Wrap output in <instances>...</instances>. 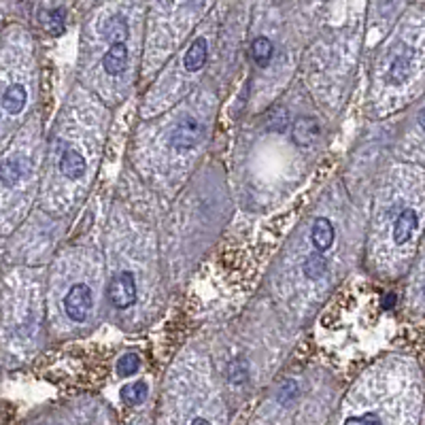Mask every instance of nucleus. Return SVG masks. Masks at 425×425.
Segmentation results:
<instances>
[{
    "label": "nucleus",
    "instance_id": "obj_1",
    "mask_svg": "<svg viewBox=\"0 0 425 425\" xmlns=\"http://www.w3.org/2000/svg\"><path fill=\"white\" fill-rule=\"evenodd\" d=\"M94 306V298H91V291L87 285L83 283H77L70 287V291L66 293L64 298V310L68 315V319H72L75 324H83L89 310Z\"/></svg>",
    "mask_w": 425,
    "mask_h": 425
},
{
    "label": "nucleus",
    "instance_id": "obj_2",
    "mask_svg": "<svg viewBox=\"0 0 425 425\" xmlns=\"http://www.w3.org/2000/svg\"><path fill=\"white\" fill-rule=\"evenodd\" d=\"M202 137H204L202 124L196 118H185L170 132V147L177 151H187L194 149L202 141Z\"/></svg>",
    "mask_w": 425,
    "mask_h": 425
},
{
    "label": "nucleus",
    "instance_id": "obj_3",
    "mask_svg": "<svg viewBox=\"0 0 425 425\" xmlns=\"http://www.w3.org/2000/svg\"><path fill=\"white\" fill-rule=\"evenodd\" d=\"M109 300L115 308H130L137 302V279L132 272H120L109 285Z\"/></svg>",
    "mask_w": 425,
    "mask_h": 425
},
{
    "label": "nucleus",
    "instance_id": "obj_4",
    "mask_svg": "<svg viewBox=\"0 0 425 425\" xmlns=\"http://www.w3.org/2000/svg\"><path fill=\"white\" fill-rule=\"evenodd\" d=\"M32 164L26 156H11L5 158L3 162V185L5 187H13L18 185L24 177H28Z\"/></svg>",
    "mask_w": 425,
    "mask_h": 425
},
{
    "label": "nucleus",
    "instance_id": "obj_5",
    "mask_svg": "<svg viewBox=\"0 0 425 425\" xmlns=\"http://www.w3.org/2000/svg\"><path fill=\"white\" fill-rule=\"evenodd\" d=\"M412 62H414V51L412 49H404L402 53H398L389 66L387 72V81L391 85H404L410 79L412 72Z\"/></svg>",
    "mask_w": 425,
    "mask_h": 425
},
{
    "label": "nucleus",
    "instance_id": "obj_6",
    "mask_svg": "<svg viewBox=\"0 0 425 425\" xmlns=\"http://www.w3.org/2000/svg\"><path fill=\"white\" fill-rule=\"evenodd\" d=\"M319 134H322V128H319V122L315 118H302L293 124L291 130V139L298 147H310L317 143Z\"/></svg>",
    "mask_w": 425,
    "mask_h": 425
},
{
    "label": "nucleus",
    "instance_id": "obj_7",
    "mask_svg": "<svg viewBox=\"0 0 425 425\" xmlns=\"http://www.w3.org/2000/svg\"><path fill=\"white\" fill-rule=\"evenodd\" d=\"M417 226H419L417 212L412 208H404L400 215H398L395 224H393V243L395 245H406L412 239Z\"/></svg>",
    "mask_w": 425,
    "mask_h": 425
},
{
    "label": "nucleus",
    "instance_id": "obj_8",
    "mask_svg": "<svg viewBox=\"0 0 425 425\" xmlns=\"http://www.w3.org/2000/svg\"><path fill=\"white\" fill-rule=\"evenodd\" d=\"M102 66H104L106 75L120 77L128 66V49H126V45L124 43H111L109 51H106L104 58H102Z\"/></svg>",
    "mask_w": 425,
    "mask_h": 425
},
{
    "label": "nucleus",
    "instance_id": "obj_9",
    "mask_svg": "<svg viewBox=\"0 0 425 425\" xmlns=\"http://www.w3.org/2000/svg\"><path fill=\"white\" fill-rule=\"evenodd\" d=\"M87 170V164H85V158L75 151V149H66L60 158V172L66 177V179H72V181H79Z\"/></svg>",
    "mask_w": 425,
    "mask_h": 425
},
{
    "label": "nucleus",
    "instance_id": "obj_10",
    "mask_svg": "<svg viewBox=\"0 0 425 425\" xmlns=\"http://www.w3.org/2000/svg\"><path fill=\"white\" fill-rule=\"evenodd\" d=\"M206 56H208V43H206L204 37H198V39L191 43V47L187 49L185 58H183L185 70H189V72L200 70V68L204 66V62H206Z\"/></svg>",
    "mask_w": 425,
    "mask_h": 425
},
{
    "label": "nucleus",
    "instance_id": "obj_11",
    "mask_svg": "<svg viewBox=\"0 0 425 425\" xmlns=\"http://www.w3.org/2000/svg\"><path fill=\"white\" fill-rule=\"evenodd\" d=\"M310 241L317 251H326L334 245V226L328 220H317L310 230Z\"/></svg>",
    "mask_w": 425,
    "mask_h": 425
},
{
    "label": "nucleus",
    "instance_id": "obj_12",
    "mask_svg": "<svg viewBox=\"0 0 425 425\" xmlns=\"http://www.w3.org/2000/svg\"><path fill=\"white\" fill-rule=\"evenodd\" d=\"M128 34H130V28L122 15H113L102 24V37L111 43H124Z\"/></svg>",
    "mask_w": 425,
    "mask_h": 425
},
{
    "label": "nucleus",
    "instance_id": "obj_13",
    "mask_svg": "<svg viewBox=\"0 0 425 425\" xmlns=\"http://www.w3.org/2000/svg\"><path fill=\"white\" fill-rule=\"evenodd\" d=\"M26 102H28V94H26V89H24L22 85H11V87H7L5 94H3V106H5V111H7L9 115L22 113V109L26 106Z\"/></svg>",
    "mask_w": 425,
    "mask_h": 425
},
{
    "label": "nucleus",
    "instance_id": "obj_14",
    "mask_svg": "<svg viewBox=\"0 0 425 425\" xmlns=\"http://www.w3.org/2000/svg\"><path fill=\"white\" fill-rule=\"evenodd\" d=\"M272 51H274V47H272V43H270L266 37H258V39L251 43V60H253L258 66H262V68L270 64Z\"/></svg>",
    "mask_w": 425,
    "mask_h": 425
},
{
    "label": "nucleus",
    "instance_id": "obj_15",
    "mask_svg": "<svg viewBox=\"0 0 425 425\" xmlns=\"http://www.w3.org/2000/svg\"><path fill=\"white\" fill-rule=\"evenodd\" d=\"M302 270H304V274H306L310 281H317V279L326 277V272H328V260H326L322 253H312V255H308V258L304 260Z\"/></svg>",
    "mask_w": 425,
    "mask_h": 425
},
{
    "label": "nucleus",
    "instance_id": "obj_16",
    "mask_svg": "<svg viewBox=\"0 0 425 425\" xmlns=\"http://www.w3.org/2000/svg\"><path fill=\"white\" fill-rule=\"evenodd\" d=\"M147 393H149L147 385H145L143 381H137V383L126 385V387L122 389V400H124L126 404H130V406H139V404H143V402L147 400Z\"/></svg>",
    "mask_w": 425,
    "mask_h": 425
},
{
    "label": "nucleus",
    "instance_id": "obj_17",
    "mask_svg": "<svg viewBox=\"0 0 425 425\" xmlns=\"http://www.w3.org/2000/svg\"><path fill=\"white\" fill-rule=\"evenodd\" d=\"M289 124V111L285 106H274L268 115V128L274 130V132H283Z\"/></svg>",
    "mask_w": 425,
    "mask_h": 425
},
{
    "label": "nucleus",
    "instance_id": "obj_18",
    "mask_svg": "<svg viewBox=\"0 0 425 425\" xmlns=\"http://www.w3.org/2000/svg\"><path fill=\"white\" fill-rule=\"evenodd\" d=\"M141 366V360L137 353H126L120 362H118V374L120 376H132Z\"/></svg>",
    "mask_w": 425,
    "mask_h": 425
},
{
    "label": "nucleus",
    "instance_id": "obj_19",
    "mask_svg": "<svg viewBox=\"0 0 425 425\" xmlns=\"http://www.w3.org/2000/svg\"><path fill=\"white\" fill-rule=\"evenodd\" d=\"M228 379H230L232 383H236V385L245 383V381L249 379V364H247L245 360L232 362L230 368H228Z\"/></svg>",
    "mask_w": 425,
    "mask_h": 425
},
{
    "label": "nucleus",
    "instance_id": "obj_20",
    "mask_svg": "<svg viewBox=\"0 0 425 425\" xmlns=\"http://www.w3.org/2000/svg\"><path fill=\"white\" fill-rule=\"evenodd\" d=\"M64 28H66V22H64V11H62V9L51 11V13H49V30H51V34L60 37V34L64 32Z\"/></svg>",
    "mask_w": 425,
    "mask_h": 425
},
{
    "label": "nucleus",
    "instance_id": "obj_21",
    "mask_svg": "<svg viewBox=\"0 0 425 425\" xmlns=\"http://www.w3.org/2000/svg\"><path fill=\"white\" fill-rule=\"evenodd\" d=\"M293 398H298V385H296L293 381L283 383V387L279 389V402H281V404H287V402H291Z\"/></svg>",
    "mask_w": 425,
    "mask_h": 425
},
{
    "label": "nucleus",
    "instance_id": "obj_22",
    "mask_svg": "<svg viewBox=\"0 0 425 425\" xmlns=\"http://www.w3.org/2000/svg\"><path fill=\"white\" fill-rule=\"evenodd\" d=\"M347 423L349 425H353V423H383V419L379 414H374V412H368V414H362V417H349Z\"/></svg>",
    "mask_w": 425,
    "mask_h": 425
},
{
    "label": "nucleus",
    "instance_id": "obj_23",
    "mask_svg": "<svg viewBox=\"0 0 425 425\" xmlns=\"http://www.w3.org/2000/svg\"><path fill=\"white\" fill-rule=\"evenodd\" d=\"M395 302H398V296H395V293H387V296L383 298V308H393Z\"/></svg>",
    "mask_w": 425,
    "mask_h": 425
},
{
    "label": "nucleus",
    "instance_id": "obj_24",
    "mask_svg": "<svg viewBox=\"0 0 425 425\" xmlns=\"http://www.w3.org/2000/svg\"><path fill=\"white\" fill-rule=\"evenodd\" d=\"M419 126H421V128L425 130V109H423V111L419 113Z\"/></svg>",
    "mask_w": 425,
    "mask_h": 425
},
{
    "label": "nucleus",
    "instance_id": "obj_25",
    "mask_svg": "<svg viewBox=\"0 0 425 425\" xmlns=\"http://www.w3.org/2000/svg\"><path fill=\"white\" fill-rule=\"evenodd\" d=\"M191 423H198V425H200V423H208V419H204V417H196Z\"/></svg>",
    "mask_w": 425,
    "mask_h": 425
},
{
    "label": "nucleus",
    "instance_id": "obj_26",
    "mask_svg": "<svg viewBox=\"0 0 425 425\" xmlns=\"http://www.w3.org/2000/svg\"><path fill=\"white\" fill-rule=\"evenodd\" d=\"M423 293H425V285H423Z\"/></svg>",
    "mask_w": 425,
    "mask_h": 425
}]
</instances>
